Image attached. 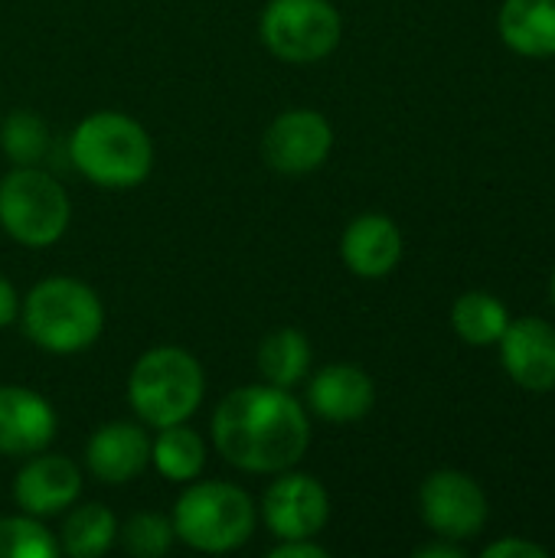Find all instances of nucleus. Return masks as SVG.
<instances>
[{
	"label": "nucleus",
	"instance_id": "obj_1",
	"mask_svg": "<svg viewBox=\"0 0 555 558\" xmlns=\"http://www.w3.org/2000/svg\"><path fill=\"white\" fill-rule=\"evenodd\" d=\"M213 445L222 461L245 474H281L307 454L311 418L291 389L242 386L216 405Z\"/></svg>",
	"mask_w": 555,
	"mask_h": 558
},
{
	"label": "nucleus",
	"instance_id": "obj_2",
	"mask_svg": "<svg viewBox=\"0 0 555 558\" xmlns=\"http://www.w3.org/2000/svg\"><path fill=\"white\" fill-rule=\"evenodd\" d=\"M23 333L52 356H75L88 350L105 330L101 298L79 278H46L20 304Z\"/></svg>",
	"mask_w": 555,
	"mask_h": 558
},
{
	"label": "nucleus",
	"instance_id": "obj_3",
	"mask_svg": "<svg viewBox=\"0 0 555 558\" xmlns=\"http://www.w3.org/2000/svg\"><path fill=\"white\" fill-rule=\"evenodd\" d=\"M69 157L98 186L128 190L150 177L154 141L121 111H95L75 124L69 137Z\"/></svg>",
	"mask_w": 555,
	"mask_h": 558
},
{
	"label": "nucleus",
	"instance_id": "obj_4",
	"mask_svg": "<svg viewBox=\"0 0 555 558\" xmlns=\"http://www.w3.org/2000/svg\"><path fill=\"white\" fill-rule=\"evenodd\" d=\"M206 396L200 360L183 347L147 350L128 376V405L147 428L190 422Z\"/></svg>",
	"mask_w": 555,
	"mask_h": 558
},
{
	"label": "nucleus",
	"instance_id": "obj_5",
	"mask_svg": "<svg viewBox=\"0 0 555 558\" xmlns=\"http://www.w3.org/2000/svg\"><path fill=\"white\" fill-rule=\"evenodd\" d=\"M173 536L196 553L222 556L245 546L258 526L252 497L226 481H190L173 504Z\"/></svg>",
	"mask_w": 555,
	"mask_h": 558
},
{
	"label": "nucleus",
	"instance_id": "obj_6",
	"mask_svg": "<svg viewBox=\"0 0 555 558\" xmlns=\"http://www.w3.org/2000/svg\"><path fill=\"white\" fill-rule=\"evenodd\" d=\"M72 219L62 183L39 167H13L0 180V226L26 248L56 245Z\"/></svg>",
	"mask_w": 555,
	"mask_h": 558
},
{
	"label": "nucleus",
	"instance_id": "obj_7",
	"mask_svg": "<svg viewBox=\"0 0 555 558\" xmlns=\"http://www.w3.org/2000/svg\"><path fill=\"white\" fill-rule=\"evenodd\" d=\"M272 56L291 65L327 59L343 36V20L330 0H272L258 23Z\"/></svg>",
	"mask_w": 555,
	"mask_h": 558
},
{
	"label": "nucleus",
	"instance_id": "obj_8",
	"mask_svg": "<svg viewBox=\"0 0 555 558\" xmlns=\"http://www.w3.org/2000/svg\"><path fill=\"white\" fill-rule=\"evenodd\" d=\"M330 147H334V128L314 108L281 111L262 137V157L281 177L314 173L330 157Z\"/></svg>",
	"mask_w": 555,
	"mask_h": 558
},
{
	"label": "nucleus",
	"instance_id": "obj_9",
	"mask_svg": "<svg viewBox=\"0 0 555 558\" xmlns=\"http://www.w3.org/2000/svg\"><path fill=\"white\" fill-rule=\"evenodd\" d=\"M419 507L425 526L451 543L478 536L487 523V497L478 481L461 471H435L422 484Z\"/></svg>",
	"mask_w": 555,
	"mask_h": 558
},
{
	"label": "nucleus",
	"instance_id": "obj_10",
	"mask_svg": "<svg viewBox=\"0 0 555 558\" xmlns=\"http://www.w3.org/2000/svg\"><path fill=\"white\" fill-rule=\"evenodd\" d=\"M262 520L275 539H314L330 520V497L317 477L281 471L262 497Z\"/></svg>",
	"mask_w": 555,
	"mask_h": 558
},
{
	"label": "nucleus",
	"instance_id": "obj_11",
	"mask_svg": "<svg viewBox=\"0 0 555 558\" xmlns=\"http://www.w3.org/2000/svg\"><path fill=\"white\" fill-rule=\"evenodd\" d=\"M82 497V471L65 454H33L16 481H13V500L23 513L46 520L56 513H65Z\"/></svg>",
	"mask_w": 555,
	"mask_h": 558
},
{
	"label": "nucleus",
	"instance_id": "obj_12",
	"mask_svg": "<svg viewBox=\"0 0 555 558\" xmlns=\"http://www.w3.org/2000/svg\"><path fill=\"white\" fill-rule=\"evenodd\" d=\"M500 343V360L507 376L530 389L546 392L555 386V327L540 317L510 320Z\"/></svg>",
	"mask_w": 555,
	"mask_h": 558
},
{
	"label": "nucleus",
	"instance_id": "obj_13",
	"mask_svg": "<svg viewBox=\"0 0 555 558\" xmlns=\"http://www.w3.org/2000/svg\"><path fill=\"white\" fill-rule=\"evenodd\" d=\"M56 438V412L26 386H0V454L33 458Z\"/></svg>",
	"mask_w": 555,
	"mask_h": 558
},
{
	"label": "nucleus",
	"instance_id": "obj_14",
	"mask_svg": "<svg viewBox=\"0 0 555 558\" xmlns=\"http://www.w3.org/2000/svg\"><path fill=\"white\" fill-rule=\"evenodd\" d=\"M150 464V438L137 422L101 425L85 448V468L95 481L121 487Z\"/></svg>",
	"mask_w": 555,
	"mask_h": 558
},
{
	"label": "nucleus",
	"instance_id": "obj_15",
	"mask_svg": "<svg viewBox=\"0 0 555 558\" xmlns=\"http://www.w3.org/2000/svg\"><path fill=\"white\" fill-rule=\"evenodd\" d=\"M376 402V386L353 363H330L307 383V409L327 422H360Z\"/></svg>",
	"mask_w": 555,
	"mask_h": 558
},
{
	"label": "nucleus",
	"instance_id": "obj_16",
	"mask_svg": "<svg viewBox=\"0 0 555 558\" xmlns=\"http://www.w3.org/2000/svg\"><path fill=\"white\" fill-rule=\"evenodd\" d=\"M340 255L357 278H386L402 258V232L389 216L363 213L347 226L340 239Z\"/></svg>",
	"mask_w": 555,
	"mask_h": 558
},
{
	"label": "nucleus",
	"instance_id": "obj_17",
	"mask_svg": "<svg viewBox=\"0 0 555 558\" xmlns=\"http://www.w3.org/2000/svg\"><path fill=\"white\" fill-rule=\"evenodd\" d=\"M500 36L520 56H555V0H504Z\"/></svg>",
	"mask_w": 555,
	"mask_h": 558
},
{
	"label": "nucleus",
	"instance_id": "obj_18",
	"mask_svg": "<svg viewBox=\"0 0 555 558\" xmlns=\"http://www.w3.org/2000/svg\"><path fill=\"white\" fill-rule=\"evenodd\" d=\"M206 441L196 428L186 422L157 428V438L150 441V464L173 484H190L206 471Z\"/></svg>",
	"mask_w": 555,
	"mask_h": 558
},
{
	"label": "nucleus",
	"instance_id": "obj_19",
	"mask_svg": "<svg viewBox=\"0 0 555 558\" xmlns=\"http://www.w3.org/2000/svg\"><path fill=\"white\" fill-rule=\"evenodd\" d=\"M118 543V520L105 504L69 507L59 533V549L69 558H98Z\"/></svg>",
	"mask_w": 555,
	"mask_h": 558
},
{
	"label": "nucleus",
	"instance_id": "obj_20",
	"mask_svg": "<svg viewBox=\"0 0 555 558\" xmlns=\"http://www.w3.org/2000/svg\"><path fill=\"white\" fill-rule=\"evenodd\" d=\"M255 363L262 383L278 389H294L311 373V340L294 327H281L262 340Z\"/></svg>",
	"mask_w": 555,
	"mask_h": 558
},
{
	"label": "nucleus",
	"instance_id": "obj_21",
	"mask_svg": "<svg viewBox=\"0 0 555 558\" xmlns=\"http://www.w3.org/2000/svg\"><path fill=\"white\" fill-rule=\"evenodd\" d=\"M507 324H510V314H507L504 301H497L487 291H468L451 307V327L471 347L497 343L504 337Z\"/></svg>",
	"mask_w": 555,
	"mask_h": 558
},
{
	"label": "nucleus",
	"instance_id": "obj_22",
	"mask_svg": "<svg viewBox=\"0 0 555 558\" xmlns=\"http://www.w3.org/2000/svg\"><path fill=\"white\" fill-rule=\"evenodd\" d=\"M0 147L16 167H39L52 147L49 124L36 111L16 108L0 124Z\"/></svg>",
	"mask_w": 555,
	"mask_h": 558
},
{
	"label": "nucleus",
	"instance_id": "obj_23",
	"mask_svg": "<svg viewBox=\"0 0 555 558\" xmlns=\"http://www.w3.org/2000/svg\"><path fill=\"white\" fill-rule=\"evenodd\" d=\"M173 523L160 513H134L118 526V543L128 556L134 558H160L173 546Z\"/></svg>",
	"mask_w": 555,
	"mask_h": 558
},
{
	"label": "nucleus",
	"instance_id": "obj_24",
	"mask_svg": "<svg viewBox=\"0 0 555 558\" xmlns=\"http://www.w3.org/2000/svg\"><path fill=\"white\" fill-rule=\"evenodd\" d=\"M59 543L52 533L29 513L0 520V558H52Z\"/></svg>",
	"mask_w": 555,
	"mask_h": 558
},
{
	"label": "nucleus",
	"instance_id": "obj_25",
	"mask_svg": "<svg viewBox=\"0 0 555 558\" xmlns=\"http://www.w3.org/2000/svg\"><path fill=\"white\" fill-rule=\"evenodd\" d=\"M550 549L530 539H500L484 549V558H546Z\"/></svg>",
	"mask_w": 555,
	"mask_h": 558
},
{
	"label": "nucleus",
	"instance_id": "obj_26",
	"mask_svg": "<svg viewBox=\"0 0 555 558\" xmlns=\"http://www.w3.org/2000/svg\"><path fill=\"white\" fill-rule=\"evenodd\" d=\"M330 553L314 543V539H281L275 549H272V558H327Z\"/></svg>",
	"mask_w": 555,
	"mask_h": 558
},
{
	"label": "nucleus",
	"instance_id": "obj_27",
	"mask_svg": "<svg viewBox=\"0 0 555 558\" xmlns=\"http://www.w3.org/2000/svg\"><path fill=\"white\" fill-rule=\"evenodd\" d=\"M16 317H20V294H16V288L0 275V330L10 327Z\"/></svg>",
	"mask_w": 555,
	"mask_h": 558
},
{
	"label": "nucleus",
	"instance_id": "obj_28",
	"mask_svg": "<svg viewBox=\"0 0 555 558\" xmlns=\"http://www.w3.org/2000/svg\"><path fill=\"white\" fill-rule=\"evenodd\" d=\"M415 558H464V549L451 546V539H448V543H432V546L415 549Z\"/></svg>",
	"mask_w": 555,
	"mask_h": 558
},
{
	"label": "nucleus",
	"instance_id": "obj_29",
	"mask_svg": "<svg viewBox=\"0 0 555 558\" xmlns=\"http://www.w3.org/2000/svg\"><path fill=\"white\" fill-rule=\"evenodd\" d=\"M553 301H555V275H553Z\"/></svg>",
	"mask_w": 555,
	"mask_h": 558
}]
</instances>
